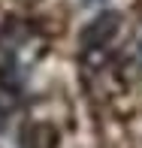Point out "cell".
Segmentation results:
<instances>
[{
	"mask_svg": "<svg viewBox=\"0 0 142 148\" xmlns=\"http://www.w3.org/2000/svg\"><path fill=\"white\" fill-rule=\"evenodd\" d=\"M118 24H121L118 12H103V15H97L82 30V49H100V45H106L115 33H118Z\"/></svg>",
	"mask_w": 142,
	"mask_h": 148,
	"instance_id": "cell-1",
	"label": "cell"
},
{
	"mask_svg": "<svg viewBox=\"0 0 142 148\" xmlns=\"http://www.w3.org/2000/svg\"><path fill=\"white\" fill-rule=\"evenodd\" d=\"M85 6H97V3H106V0H82Z\"/></svg>",
	"mask_w": 142,
	"mask_h": 148,
	"instance_id": "cell-2",
	"label": "cell"
},
{
	"mask_svg": "<svg viewBox=\"0 0 142 148\" xmlns=\"http://www.w3.org/2000/svg\"><path fill=\"white\" fill-rule=\"evenodd\" d=\"M139 64H142V42H139Z\"/></svg>",
	"mask_w": 142,
	"mask_h": 148,
	"instance_id": "cell-3",
	"label": "cell"
}]
</instances>
